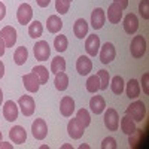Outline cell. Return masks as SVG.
<instances>
[{"label": "cell", "instance_id": "2e32d148", "mask_svg": "<svg viewBox=\"0 0 149 149\" xmlns=\"http://www.w3.org/2000/svg\"><path fill=\"white\" fill-rule=\"evenodd\" d=\"M121 18H122V8L113 2L107 8V19L110 24H118L121 21Z\"/></svg>", "mask_w": 149, "mask_h": 149}, {"label": "cell", "instance_id": "30bf717a", "mask_svg": "<svg viewBox=\"0 0 149 149\" xmlns=\"http://www.w3.org/2000/svg\"><path fill=\"white\" fill-rule=\"evenodd\" d=\"M100 37H98L97 34H91L86 37L85 40V51L86 54H88L90 57H95L98 54V49H100Z\"/></svg>", "mask_w": 149, "mask_h": 149}, {"label": "cell", "instance_id": "60d3db41", "mask_svg": "<svg viewBox=\"0 0 149 149\" xmlns=\"http://www.w3.org/2000/svg\"><path fill=\"white\" fill-rule=\"evenodd\" d=\"M37 5H39L40 8H48L49 3H51V0H36Z\"/></svg>", "mask_w": 149, "mask_h": 149}, {"label": "cell", "instance_id": "ab89813d", "mask_svg": "<svg viewBox=\"0 0 149 149\" xmlns=\"http://www.w3.org/2000/svg\"><path fill=\"white\" fill-rule=\"evenodd\" d=\"M113 2H115V3H118V5L122 8V10L128 6V0H113Z\"/></svg>", "mask_w": 149, "mask_h": 149}, {"label": "cell", "instance_id": "9c48e42d", "mask_svg": "<svg viewBox=\"0 0 149 149\" xmlns=\"http://www.w3.org/2000/svg\"><path fill=\"white\" fill-rule=\"evenodd\" d=\"M33 18V9L29 3H22L19 5L18 8V12H17V19L19 24H22V26H26V24H29Z\"/></svg>", "mask_w": 149, "mask_h": 149}, {"label": "cell", "instance_id": "7c38bea8", "mask_svg": "<svg viewBox=\"0 0 149 149\" xmlns=\"http://www.w3.org/2000/svg\"><path fill=\"white\" fill-rule=\"evenodd\" d=\"M0 37L3 39L6 48H12L17 42V30L12 26H6L0 30Z\"/></svg>", "mask_w": 149, "mask_h": 149}, {"label": "cell", "instance_id": "5bb4252c", "mask_svg": "<svg viewBox=\"0 0 149 149\" xmlns=\"http://www.w3.org/2000/svg\"><path fill=\"white\" fill-rule=\"evenodd\" d=\"M9 137H10V140L14 143L21 145V143L26 142V139H27V131H26V128L21 127V125H15V127H12V130L9 131Z\"/></svg>", "mask_w": 149, "mask_h": 149}, {"label": "cell", "instance_id": "8fae6325", "mask_svg": "<svg viewBox=\"0 0 149 149\" xmlns=\"http://www.w3.org/2000/svg\"><path fill=\"white\" fill-rule=\"evenodd\" d=\"M22 84L26 86V90L29 93H37L39 91V86H40V82H39V78L34 72L29 73V74H24L22 76Z\"/></svg>", "mask_w": 149, "mask_h": 149}, {"label": "cell", "instance_id": "7a4b0ae2", "mask_svg": "<svg viewBox=\"0 0 149 149\" xmlns=\"http://www.w3.org/2000/svg\"><path fill=\"white\" fill-rule=\"evenodd\" d=\"M130 51H131V55L134 58H142L146 52V40L143 36H134L133 40H131V45H130Z\"/></svg>", "mask_w": 149, "mask_h": 149}, {"label": "cell", "instance_id": "836d02e7", "mask_svg": "<svg viewBox=\"0 0 149 149\" xmlns=\"http://www.w3.org/2000/svg\"><path fill=\"white\" fill-rule=\"evenodd\" d=\"M97 76H98V79H100V90H102V91L107 90V85H109V81H110L109 72H107V70H98Z\"/></svg>", "mask_w": 149, "mask_h": 149}, {"label": "cell", "instance_id": "8d00e7d4", "mask_svg": "<svg viewBox=\"0 0 149 149\" xmlns=\"http://www.w3.org/2000/svg\"><path fill=\"white\" fill-rule=\"evenodd\" d=\"M116 140L113 139V137H106V139H103V142H102V149H116Z\"/></svg>", "mask_w": 149, "mask_h": 149}, {"label": "cell", "instance_id": "bcb514c9", "mask_svg": "<svg viewBox=\"0 0 149 149\" xmlns=\"http://www.w3.org/2000/svg\"><path fill=\"white\" fill-rule=\"evenodd\" d=\"M79 148H81V149H88V148H90V146H88V145H81V146H79Z\"/></svg>", "mask_w": 149, "mask_h": 149}, {"label": "cell", "instance_id": "d6a6232c", "mask_svg": "<svg viewBox=\"0 0 149 149\" xmlns=\"http://www.w3.org/2000/svg\"><path fill=\"white\" fill-rule=\"evenodd\" d=\"M76 118L82 122V125L86 128V127H88L90 125V124H91V116H90V112L88 110H86V109H79L78 110V113H76Z\"/></svg>", "mask_w": 149, "mask_h": 149}, {"label": "cell", "instance_id": "3957f363", "mask_svg": "<svg viewBox=\"0 0 149 149\" xmlns=\"http://www.w3.org/2000/svg\"><path fill=\"white\" fill-rule=\"evenodd\" d=\"M33 52H34L36 60L46 61L49 58V55H51V48H49V43L46 40H39L33 46Z\"/></svg>", "mask_w": 149, "mask_h": 149}, {"label": "cell", "instance_id": "ac0fdd59", "mask_svg": "<svg viewBox=\"0 0 149 149\" xmlns=\"http://www.w3.org/2000/svg\"><path fill=\"white\" fill-rule=\"evenodd\" d=\"M60 112H61V115L69 118L72 116V113L74 112V100L72 97L66 95L61 98V103H60Z\"/></svg>", "mask_w": 149, "mask_h": 149}, {"label": "cell", "instance_id": "4316f807", "mask_svg": "<svg viewBox=\"0 0 149 149\" xmlns=\"http://www.w3.org/2000/svg\"><path fill=\"white\" fill-rule=\"evenodd\" d=\"M109 84H110V88L113 91V94H116V95H121L124 88H125V84H124L122 76H115L112 79V82H109Z\"/></svg>", "mask_w": 149, "mask_h": 149}, {"label": "cell", "instance_id": "6da1fadb", "mask_svg": "<svg viewBox=\"0 0 149 149\" xmlns=\"http://www.w3.org/2000/svg\"><path fill=\"white\" fill-rule=\"evenodd\" d=\"M125 113L134 121V122H139V121H143L145 115H146V106L143 102L137 100L131 103L127 109H125Z\"/></svg>", "mask_w": 149, "mask_h": 149}, {"label": "cell", "instance_id": "5b68a950", "mask_svg": "<svg viewBox=\"0 0 149 149\" xmlns=\"http://www.w3.org/2000/svg\"><path fill=\"white\" fill-rule=\"evenodd\" d=\"M98 51H100V61L103 64H109V63H112V61L115 60L116 51H115V46L112 43L106 42L103 46H100Z\"/></svg>", "mask_w": 149, "mask_h": 149}, {"label": "cell", "instance_id": "1f68e13d", "mask_svg": "<svg viewBox=\"0 0 149 149\" xmlns=\"http://www.w3.org/2000/svg\"><path fill=\"white\" fill-rule=\"evenodd\" d=\"M31 72H34V73L37 74V78H39L40 85H43V84H46V82H48V79H49V72H48V69H46V67H43V66H36Z\"/></svg>", "mask_w": 149, "mask_h": 149}, {"label": "cell", "instance_id": "e0dca14e", "mask_svg": "<svg viewBox=\"0 0 149 149\" xmlns=\"http://www.w3.org/2000/svg\"><path fill=\"white\" fill-rule=\"evenodd\" d=\"M139 29V19L134 14H128L124 18V30L127 34H134Z\"/></svg>", "mask_w": 149, "mask_h": 149}, {"label": "cell", "instance_id": "cb8c5ba5", "mask_svg": "<svg viewBox=\"0 0 149 149\" xmlns=\"http://www.w3.org/2000/svg\"><path fill=\"white\" fill-rule=\"evenodd\" d=\"M27 58H29V51H27L26 46H19V48L15 49V52H14V61H15V64L22 66L27 61Z\"/></svg>", "mask_w": 149, "mask_h": 149}, {"label": "cell", "instance_id": "ffe728a7", "mask_svg": "<svg viewBox=\"0 0 149 149\" xmlns=\"http://www.w3.org/2000/svg\"><path fill=\"white\" fill-rule=\"evenodd\" d=\"M90 107H91V112L94 115H100L104 112V107H106V102L102 95H93L91 100H90Z\"/></svg>", "mask_w": 149, "mask_h": 149}, {"label": "cell", "instance_id": "484cf974", "mask_svg": "<svg viewBox=\"0 0 149 149\" xmlns=\"http://www.w3.org/2000/svg\"><path fill=\"white\" fill-rule=\"evenodd\" d=\"M69 86V76L64 72H58L55 74V88L58 91H64Z\"/></svg>", "mask_w": 149, "mask_h": 149}, {"label": "cell", "instance_id": "681fc988", "mask_svg": "<svg viewBox=\"0 0 149 149\" xmlns=\"http://www.w3.org/2000/svg\"><path fill=\"white\" fill-rule=\"evenodd\" d=\"M67 2H72V0H67Z\"/></svg>", "mask_w": 149, "mask_h": 149}, {"label": "cell", "instance_id": "d4e9b609", "mask_svg": "<svg viewBox=\"0 0 149 149\" xmlns=\"http://www.w3.org/2000/svg\"><path fill=\"white\" fill-rule=\"evenodd\" d=\"M140 95V85L139 81L136 79H130L127 84V97L130 98H137Z\"/></svg>", "mask_w": 149, "mask_h": 149}, {"label": "cell", "instance_id": "9a60e30c", "mask_svg": "<svg viewBox=\"0 0 149 149\" xmlns=\"http://www.w3.org/2000/svg\"><path fill=\"white\" fill-rule=\"evenodd\" d=\"M3 116L6 121L12 122V121H17L18 118V106L12 102V100H8L5 104H3Z\"/></svg>", "mask_w": 149, "mask_h": 149}, {"label": "cell", "instance_id": "7dc6e473", "mask_svg": "<svg viewBox=\"0 0 149 149\" xmlns=\"http://www.w3.org/2000/svg\"><path fill=\"white\" fill-rule=\"evenodd\" d=\"M61 148H63V149H70L72 146H70V145H63V146H61Z\"/></svg>", "mask_w": 149, "mask_h": 149}, {"label": "cell", "instance_id": "4fadbf2b", "mask_svg": "<svg viewBox=\"0 0 149 149\" xmlns=\"http://www.w3.org/2000/svg\"><path fill=\"white\" fill-rule=\"evenodd\" d=\"M104 21H106V14L102 8H95L91 12V26L94 30H100L104 26Z\"/></svg>", "mask_w": 149, "mask_h": 149}, {"label": "cell", "instance_id": "7bdbcfd3", "mask_svg": "<svg viewBox=\"0 0 149 149\" xmlns=\"http://www.w3.org/2000/svg\"><path fill=\"white\" fill-rule=\"evenodd\" d=\"M3 74H5V64L0 61V79L3 78Z\"/></svg>", "mask_w": 149, "mask_h": 149}, {"label": "cell", "instance_id": "f35d334b", "mask_svg": "<svg viewBox=\"0 0 149 149\" xmlns=\"http://www.w3.org/2000/svg\"><path fill=\"white\" fill-rule=\"evenodd\" d=\"M5 15H6V6L3 2H0V21L5 18Z\"/></svg>", "mask_w": 149, "mask_h": 149}, {"label": "cell", "instance_id": "b9f144b4", "mask_svg": "<svg viewBox=\"0 0 149 149\" xmlns=\"http://www.w3.org/2000/svg\"><path fill=\"white\" fill-rule=\"evenodd\" d=\"M5 49H6V45H5L3 39H2V37H0V57H2V55L5 54Z\"/></svg>", "mask_w": 149, "mask_h": 149}, {"label": "cell", "instance_id": "c3c4849f", "mask_svg": "<svg viewBox=\"0 0 149 149\" xmlns=\"http://www.w3.org/2000/svg\"><path fill=\"white\" fill-rule=\"evenodd\" d=\"M0 142H2V131H0Z\"/></svg>", "mask_w": 149, "mask_h": 149}, {"label": "cell", "instance_id": "74e56055", "mask_svg": "<svg viewBox=\"0 0 149 149\" xmlns=\"http://www.w3.org/2000/svg\"><path fill=\"white\" fill-rule=\"evenodd\" d=\"M142 85H143V93L149 94V73H145L142 76Z\"/></svg>", "mask_w": 149, "mask_h": 149}, {"label": "cell", "instance_id": "f546056e", "mask_svg": "<svg viewBox=\"0 0 149 149\" xmlns=\"http://www.w3.org/2000/svg\"><path fill=\"white\" fill-rule=\"evenodd\" d=\"M66 70V60L63 58V57H55V58H52V61H51V72L52 73H58V72H64Z\"/></svg>", "mask_w": 149, "mask_h": 149}, {"label": "cell", "instance_id": "4dcf8cb0", "mask_svg": "<svg viewBox=\"0 0 149 149\" xmlns=\"http://www.w3.org/2000/svg\"><path fill=\"white\" fill-rule=\"evenodd\" d=\"M67 45H69V40H67V37L64 34L55 36V39H54V48H55V51L64 52L66 49H67Z\"/></svg>", "mask_w": 149, "mask_h": 149}, {"label": "cell", "instance_id": "ba28073f", "mask_svg": "<svg viewBox=\"0 0 149 149\" xmlns=\"http://www.w3.org/2000/svg\"><path fill=\"white\" fill-rule=\"evenodd\" d=\"M18 107L21 109L24 116H31L34 113V100L30 95H21L18 100Z\"/></svg>", "mask_w": 149, "mask_h": 149}, {"label": "cell", "instance_id": "8992f818", "mask_svg": "<svg viewBox=\"0 0 149 149\" xmlns=\"http://www.w3.org/2000/svg\"><path fill=\"white\" fill-rule=\"evenodd\" d=\"M31 133L34 136V139L37 140H43L48 134V125L45 119H34V122L31 124Z\"/></svg>", "mask_w": 149, "mask_h": 149}, {"label": "cell", "instance_id": "d590c367", "mask_svg": "<svg viewBox=\"0 0 149 149\" xmlns=\"http://www.w3.org/2000/svg\"><path fill=\"white\" fill-rule=\"evenodd\" d=\"M139 12H140L143 19H149V0H140Z\"/></svg>", "mask_w": 149, "mask_h": 149}, {"label": "cell", "instance_id": "e575fe53", "mask_svg": "<svg viewBox=\"0 0 149 149\" xmlns=\"http://www.w3.org/2000/svg\"><path fill=\"white\" fill-rule=\"evenodd\" d=\"M69 8H70V2H67V0H55V9L60 15L67 14Z\"/></svg>", "mask_w": 149, "mask_h": 149}, {"label": "cell", "instance_id": "f1b7e54d", "mask_svg": "<svg viewBox=\"0 0 149 149\" xmlns=\"http://www.w3.org/2000/svg\"><path fill=\"white\" fill-rule=\"evenodd\" d=\"M43 33V26L39 22V21H33L30 26H29V36L33 37V39H37V37H40Z\"/></svg>", "mask_w": 149, "mask_h": 149}, {"label": "cell", "instance_id": "277c9868", "mask_svg": "<svg viewBox=\"0 0 149 149\" xmlns=\"http://www.w3.org/2000/svg\"><path fill=\"white\" fill-rule=\"evenodd\" d=\"M104 125L109 131H116L119 127V116L115 109H107L104 112Z\"/></svg>", "mask_w": 149, "mask_h": 149}, {"label": "cell", "instance_id": "83f0119b", "mask_svg": "<svg viewBox=\"0 0 149 149\" xmlns=\"http://www.w3.org/2000/svg\"><path fill=\"white\" fill-rule=\"evenodd\" d=\"M86 91L95 94L97 91H100V79H98L97 74H93L86 79Z\"/></svg>", "mask_w": 149, "mask_h": 149}, {"label": "cell", "instance_id": "603a6c76", "mask_svg": "<svg viewBox=\"0 0 149 149\" xmlns=\"http://www.w3.org/2000/svg\"><path fill=\"white\" fill-rule=\"evenodd\" d=\"M121 130L125 133L127 136H131V134H134V131H136V124H134V121H133L127 113H125V116L121 119Z\"/></svg>", "mask_w": 149, "mask_h": 149}, {"label": "cell", "instance_id": "52a82bcc", "mask_svg": "<svg viewBox=\"0 0 149 149\" xmlns=\"http://www.w3.org/2000/svg\"><path fill=\"white\" fill-rule=\"evenodd\" d=\"M84 131H85V127L82 125V122L74 118V119H70L69 124H67V133L72 139H81L84 136Z\"/></svg>", "mask_w": 149, "mask_h": 149}, {"label": "cell", "instance_id": "7402d4cb", "mask_svg": "<svg viewBox=\"0 0 149 149\" xmlns=\"http://www.w3.org/2000/svg\"><path fill=\"white\" fill-rule=\"evenodd\" d=\"M46 29L49 33H58L61 29H63V21L60 19L58 15H51V17H48L46 19Z\"/></svg>", "mask_w": 149, "mask_h": 149}, {"label": "cell", "instance_id": "44dd1931", "mask_svg": "<svg viewBox=\"0 0 149 149\" xmlns=\"http://www.w3.org/2000/svg\"><path fill=\"white\" fill-rule=\"evenodd\" d=\"M73 33L78 39H84V37L86 36V33H88V22H86L84 18L76 19L74 24H73Z\"/></svg>", "mask_w": 149, "mask_h": 149}, {"label": "cell", "instance_id": "d6986e66", "mask_svg": "<svg viewBox=\"0 0 149 149\" xmlns=\"http://www.w3.org/2000/svg\"><path fill=\"white\" fill-rule=\"evenodd\" d=\"M76 70L79 74H82V76H85V74H88L91 70H93V63L90 57H85V55H81L76 61Z\"/></svg>", "mask_w": 149, "mask_h": 149}, {"label": "cell", "instance_id": "ee69618b", "mask_svg": "<svg viewBox=\"0 0 149 149\" xmlns=\"http://www.w3.org/2000/svg\"><path fill=\"white\" fill-rule=\"evenodd\" d=\"M0 148H12V145H9V143H5V142H0Z\"/></svg>", "mask_w": 149, "mask_h": 149}, {"label": "cell", "instance_id": "f6af8a7d", "mask_svg": "<svg viewBox=\"0 0 149 149\" xmlns=\"http://www.w3.org/2000/svg\"><path fill=\"white\" fill-rule=\"evenodd\" d=\"M2 102H3V91L0 90V104H2Z\"/></svg>", "mask_w": 149, "mask_h": 149}]
</instances>
